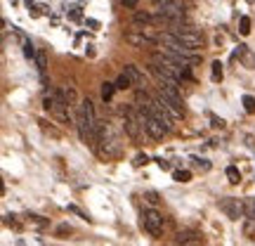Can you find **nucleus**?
Wrapping results in <instances>:
<instances>
[{"mask_svg":"<svg viewBox=\"0 0 255 246\" xmlns=\"http://www.w3.org/2000/svg\"><path fill=\"white\" fill-rule=\"evenodd\" d=\"M144 197H146V201H149L151 206H154V204H158V194H156V192H146Z\"/></svg>","mask_w":255,"mask_h":246,"instance_id":"nucleus-28","label":"nucleus"},{"mask_svg":"<svg viewBox=\"0 0 255 246\" xmlns=\"http://www.w3.org/2000/svg\"><path fill=\"white\" fill-rule=\"evenodd\" d=\"M208 119H210V126L213 128H225V121L220 119V116H215V114H208Z\"/></svg>","mask_w":255,"mask_h":246,"instance_id":"nucleus-22","label":"nucleus"},{"mask_svg":"<svg viewBox=\"0 0 255 246\" xmlns=\"http://www.w3.org/2000/svg\"><path fill=\"white\" fill-rule=\"evenodd\" d=\"M130 85H132V83L128 81V76H126V73H121L119 78H116V90H128Z\"/></svg>","mask_w":255,"mask_h":246,"instance_id":"nucleus-18","label":"nucleus"},{"mask_svg":"<svg viewBox=\"0 0 255 246\" xmlns=\"http://www.w3.org/2000/svg\"><path fill=\"white\" fill-rule=\"evenodd\" d=\"M239 31H241V36H248V33H251V17L244 14V17L239 19Z\"/></svg>","mask_w":255,"mask_h":246,"instance_id":"nucleus-15","label":"nucleus"},{"mask_svg":"<svg viewBox=\"0 0 255 246\" xmlns=\"http://www.w3.org/2000/svg\"><path fill=\"white\" fill-rule=\"evenodd\" d=\"M154 161L158 164V168H161V171H170V164H168L165 159H154Z\"/></svg>","mask_w":255,"mask_h":246,"instance_id":"nucleus-29","label":"nucleus"},{"mask_svg":"<svg viewBox=\"0 0 255 246\" xmlns=\"http://www.w3.org/2000/svg\"><path fill=\"white\" fill-rule=\"evenodd\" d=\"M123 73H126V76H128V81L132 83V85H135L137 90H142V88H144V73L139 71V69H137L135 64H126V69H123Z\"/></svg>","mask_w":255,"mask_h":246,"instance_id":"nucleus-9","label":"nucleus"},{"mask_svg":"<svg viewBox=\"0 0 255 246\" xmlns=\"http://www.w3.org/2000/svg\"><path fill=\"white\" fill-rule=\"evenodd\" d=\"M59 92H62L64 102H66L69 107H81V97H78V90L73 88L71 83H66V85H62V88H59Z\"/></svg>","mask_w":255,"mask_h":246,"instance_id":"nucleus-10","label":"nucleus"},{"mask_svg":"<svg viewBox=\"0 0 255 246\" xmlns=\"http://www.w3.org/2000/svg\"><path fill=\"white\" fill-rule=\"evenodd\" d=\"M43 107H45V109L50 111V116L57 119L59 123H64V126H69V123H71V116H69V104L64 102V97H62V92L59 90L47 92L45 100H43Z\"/></svg>","mask_w":255,"mask_h":246,"instance_id":"nucleus-2","label":"nucleus"},{"mask_svg":"<svg viewBox=\"0 0 255 246\" xmlns=\"http://www.w3.org/2000/svg\"><path fill=\"white\" fill-rule=\"evenodd\" d=\"M142 225H144V230L151 237H158V235L163 232V216L156 209H146L144 213H142Z\"/></svg>","mask_w":255,"mask_h":246,"instance_id":"nucleus-5","label":"nucleus"},{"mask_svg":"<svg viewBox=\"0 0 255 246\" xmlns=\"http://www.w3.org/2000/svg\"><path fill=\"white\" fill-rule=\"evenodd\" d=\"M227 178H229V183H232V185L241 183V173H239L237 166H229V168H227Z\"/></svg>","mask_w":255,"mask_h":246,"instance_id":"nucleus-14","label":"nucleus"},{"mask_svg":"<svg viewBox=\"0 0 255 246\" xmlns=\"http://www.w3.org/2000/svg\"><path fill=\"white\" fill-rule=\"evenodd\" d=\"M126 43H130L132 47H154L156 38H151L149 33H144V31H135V28H130V31L126 33Z\"/></svg>","mask_w":255,"mask_h":246,"instance_id":"nucleus-6","label":"nucleus"},{"mask_svg":"<svg viewBox=\"0 0 255 246\" xmlns=\"http://www.w3.org/2000/svg\"><path fill=\"white\" fill-rule=\"evenodd\" d=\"M121 5H123V7H128V9H135L137 5H139V0H121Z\"/></svg>","mask_w":255,"mask_h":246,"instance_id":"nucleus-26","label":"nucleus"},{"mask_svg":"<svg viewBox=\"0 0 255 246\" xmlns=\"http://www.w3.org/2000/svg\"><path fill=\"white\" fill-rule=\"evenodd\" d=\"M76 128L81 133V140L85 145H90L92 149H97L100 145V133H102V123L95 114V107H92L90 100H83L81 107H78V114H76Z\"/></svg>","mask_w":255,"mask_h":246,"instance_id":"nucleus-1","label":"nucleus"},{"mask_svg":"<svg viewBox=\"0 0 255 246\" xmlns=\"http://www.w3.org/2000/svg\"><path fill=\"white\" fill-rule=\"evenodd\" d=\"M69 232H71L69 225H59V228H57V235H69Z\"/></svg>","mask_w":255,"mask_h":246,"instance_id":"nucleus-30","label":"nucleus"},{"mask_svg":"<svg viewBox=\"0 0 255 246\" xmlns=\"http://www.w3.org/2000/svg\"><path fill=\"white\" fill-rule=\"evenodd\" d=\"M36 52H38V50H36L33 45H31V40L26 38V40H24V57H26V59H33V62H36Z\"/></svg>","mask_w":255,"mask_h":246,"instance_id":"nucleus-16","label":"nucleus"},{"mask_svg":"<svg viewBox=\"0 0 255 246\" xmlns=\"http://www.w3.org/2000/svg\"><path fill=\"white\" fill-rule=\"evenodd\" d=\"M114 92H116V83H109V81L102 83V100L104 102H109L114 97Z\"/></svg>","mask_w":255,"mask_h":246,"instance_id":"nucleus-12","label":"nucleus"},{"mask_svg":"<svg viewBox=\"0 0 255 246\" xmlns=\"http://www.w3.org/2000/svg\"><path fill=\"white\" fill-rule=\"evenodd\" d=\"M24 2H26V7L31 9V7H36V2H33V0H24Z\"/></svg>","mask_w":255,"mask_h":246,"instance_id":"nucleus-33","label":"nucleus"},{"mask_svg":"<svg viewBox=\"0 0 255 246\" xmlns=\"http://www.w3.org/2000/svg\"><path fill=\"white\" fill-rule=\"evenodd\" d=\"M154 7L158 14H165V17L177 19V21H182L187 14V5L182 0H154Z\"/></svg>","mask_w":255,"mask_h":246,"instance_id":"nucleus-4","label":"nucleus"},{"mask_svg":"<svg viewBox=\"0 0 255 246\" xmlns=\"http://www.w3.org/2000/svg\"><path fill=\"white\" fill-rule=\"evenodd\" d=\"M28 218H31V223H33L36 228H45V225H47L45 220H40V216H28Z\"/></svg>","mask_w":255,"mask_h":246,"instance_id":"nucleus-27","label":"nucleus"},{"mask_svg":"<svg viewBox=\"0 0 255 246\" xmlns=\"http://www.w3.org/2000/svg\"><path fill=\"white\" fill-rule=\"evenodd\" d=\"M69 211H71V213H76V216H78V218H83V220H90V216H88V213H83L78 206H69Z\"/></svg>","mask_w":255,"mask_h":246,"instance_id":"nucleus-25","label":"nucleus"},{"mask_svg":"<svg viewBox=\"0 0 255 246\" xmlns=\"http://www.w3.org/2000/svg\"><path fill=\"white\" fill-rule=\"evenodd\" d=\"M246 218L248 220H255V199H248L246 201Z\"/></svg>","mask_w":255,"mask_h":246,"instance_id":"nucleus-20","label":"nucleus"},{"mask_svg":"<svg viewBox=\"0 0 255 246\" xmlns=\"http://www.w3.org/2000/svg\"><path fill=\"white\" fill-rule=\"evenodd\" d=\"M88 26H90V28H100V21H97V19H88Z\"/></svg>","mask_w":255,"mask_h":246,"instance_id":"nucleus-32","label":"nucleus"},{"mask_svg":"<svg viewBox=\"0 0 255 246\" xmlns=\"http://www.w3.org/2000/svg\"><path fill=\"white\" fill-rule=\"evenodd\" d=\"M210 73H213V81H215V83L222 81L225 71H222V62H220V59H215V62L210 64Z\"/></svg>","mask_w":255,"mask_h":246,"instance_id":"nucleus-13","label":"nucleus"},{"mask_svg":"<svg viewBox=\"0 0 255 246\" xmlns=\"http://www.w3.org/2000/svg\"><path fill=\"white\" fill-rule=\"evenodd\" d=\"M220 209L227 213V218L239 220V216H241V213H246V204H241L239 199L229 197V199H222V201H220Z\"/></svg>","mask_w":255,"mask_h":246,"instance_id":"nucleus-7","label":"nucleus"},{"mask_svg":"<svg viewBox=\"0 0 255 246\" xmlns=\"http://www.w3.org/2000/svg\"><path fill=\"white\" fill-rule=\"evenodd\" d=\"M144 164H149V156L146 154H137L135 161H132V166H137V168H139V166H144Z\"/></svg>","mask_w":255,"mask_h":246,"instance_id":"nucleus-24","label":"nucleus"},{"mask_svg":"<svg viewBox=\"0 0 255 246\" xmlns=\"http://www.w3.org/2000/svg\"><path fill=\"white\" fill-rule=\"evenodd\" d=\"M71 19L81 21V19H83V12H81V9H73V12H71Z\"/></svg>","mask_w":255,"mask_h":246,"instance_id":"nucleus-31","label":"nucleus"},{"mask_svg":"<svg viewBox=\"0 0 255 246\" xmlns=\"http://www.w3.org/2000/svg\"><path fill=\"white\" fill-rule=\"evenodd\" d=\"M173 36L182 43L187 50H191V52H196V50H201L203 47V36H201V31L199 28H194V26H180L173 28Z\"/></svg>","mask_w":255,"mask_h":246,"instance_id":"nucleus-3","label":"nucleus"},{"mask_svg":"<svg viewBox=\"0 0 255 246\" xmlns=\"http://www.w3.org/2000/svg\"><path fill=\"white\" fill-rule=\"evenodd\" d=\"M173 178H175V183H189L191 173H189V171H175Z\"/></svg>","mask_w":255,"mask_h":246,"instance_id":"nucleus-17","label":"nucleus"},{"mask_svg":"<svg viewBox=\"0 0 255 246\" xmlns=\"http://www.w3.org/2000/svg\"><path fill=\"white\" fill-rule=\"evenodd\" d=\"M36 66H38V71H40V76H45V71H47V55H45V50H38V52H36Z\"/></svg>","mask_w":255,"mask_h":246,"instance_id":"nucleus-11","label":"nucleus"},{"mask_svg":"<svg viewBox=\"0 0 255 246\" xmlns=\"http://www.w3.org/2000/svg\"><path fill=\"white\" fill-rule=\"evenodd\" d=\"M146 133H149V137H154V140H161L168 130H165V126L156 119L154 114H146Z\"/></svg>","mask_w":255,"mask_h":246,"instance_id":"nucleus-8","label":"nucleus"},{"mask_svg":"<svg viewBox=\"0 0 255 246\" xmlns=\"http://www.w3.org/2000/svg\"><path fill=\"white\" fill-rule=\"evenodd\" d=\"M244 235H246V237H251V239L255 237V220H248L246 225H244Z\"/></svg>","mask_w":255,"mask_h":246,"instance_id":"nucleus-21","label":"nucleus"},{"mask_svg":"<svg viewBox=\"0 0 255 246\" xmlns=\"http://www.w3.org/2000/svg\"><path fill=\"white\" fill-rule=\"evenodd\" d=\"M191 161H194V164L199 166L201 171H210V164H208V161H206V159H199V156H194Z\"/></svg>","mask_w":255,"mask_h":246,"instance_id":"nucleus-23","label":"nucleus"},{"mask_svg":"<svg viewBox=\"0 0 255 246\" xmlns=\"http://www.w3.org/2000/svg\"><path fill=\"white\" fill-rule=\"evenodd\" d=\"M244 109L248 111V114H255V97H251V95H244Z\"/></svg>","mask_w":255,"mask_h":246,"instance_id":"nucleus-19","label":"nucleus"}]
</instances>
